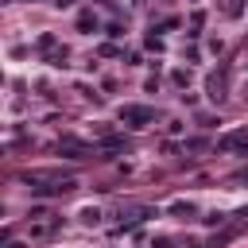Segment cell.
Segmentation results:
<instances>
[{
	"label": "cell",
	"mask_w": 248,
	"mask_h": 248,
	"mask_svg": "<svg viewBox=\"0 0 248 248\" xmlns=\"http://www.w3.org/2000/svg\"><path fill=\"white\" fill-rule=\"evenodd\" d=\"M151 116H155V112L143 108V105H128V108H120V120H132V128H143Z\"/></svg>",
	"instance_id": "6da1fadb"
}]
</instances>
